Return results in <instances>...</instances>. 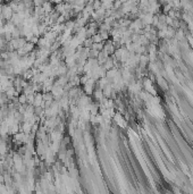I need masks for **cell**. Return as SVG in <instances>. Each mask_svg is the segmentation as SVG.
Returning <instances> with one entry per match:
<instances>
[{
  "instance_id": "cell-1",
  "label": "cell",
  "mask_w": 193,
  "mask_h": 194,
  "mask_svg": "<svg viewBox=\"0 0 193 194\" xmlns=\"http://www.w3.org/2000/svg\"><path fill=\"white\" fill-rule=\"evenodd\" d=\"M20 131L26 133V134H30L32 132V124L30 123L29 120H23L20 123Z\"/></svg>"
},
{
  "instance_id": "cell-2",
  "label": "cell",
  "mask_w": 193,
  "mask_h": 194,
  "mask_svg": "<svg viewBox=\"0 0 193 194\" xmlns=\"http://www.w3.org/2000/svg\"><path fill=\"white\" fill-rule=\"evenodd\" d=\"M43 93L42 92H35L34 94V102H33V106L34 107H39L43 104Z\"/></svg>"
},
{
  "instance_id": "cell-3",
  "label": "cell",
  "mask_w": 193,
  "mask_h": 194,
  "mask_svg": "<svg viewBox=\"0 0 193 194\" xmlns=\"http://www.w3.org/2000/svg\"><path fill=\"white\" fill-rule=\"evenodd\" d=\"M19 131H20V123H14L12 124L10 126H9V134L10 135H14V134H16V133H18Z\"/></svg>"
},
{
  "instance_id": "cell-4",
  "label": "cell",
  "mask_w": 193,
  "mask_h": 194,
  "mask_svg": "<svg viewBox=\"0 0 193 194\" xmlns=\"http://www.w3.org/2000/svg\"><path fill=\"white\" fill-rule=\"evenodd\" d=\"M18 104H27V96H26L25 93H22V94H19L18 96Z\"/></svg>"
},
{
  "instance_id": "cell-5",
  "label": "cell",
  "mask_w": 193,
  "mask_h": 194,
  "mask_svg": "<svg viewBox=\"0 0 193 194\" xmlns=\"http://www.w3.org/2000/svg\"><path fill=\"white\" fill-rule=\"evenodd\" d=\"M34 94H35V93L27 94V104H33V102H34Z\"/></svg>"
},
{
  "instance_id": "cell-6",
  "label": "cell",
  "mask_w": 193,
  "mask_h": 194,
  "mask_svg": "<svg viewBox=\"0 0 193 194\" xmlns=\"http://www.w3.org/2000/svg\"><path fill=\"white\" fill-rule=\"evenodd\" d=\"M93 41H94V42H100V41H101V38H100V36H94V38H93Z\"/></svg>"
}]
</instances>
